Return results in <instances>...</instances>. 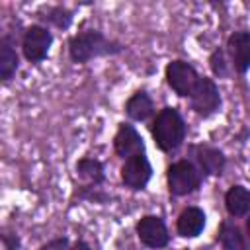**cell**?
I'll return each instance as SVG.
<instances>
[{
	"instance_id": "8fae6325",
	"label": "cell",
	"mask_w": 250,
	"mask_h": 250,
	"mask_svg": "<svg viewBox=\"0 0 250 250\" xmlns=\"http://www.w3.org/2000/svg\"><path fill=\"white\" fill-rule=\"evenodd\" d=\"M227 47L232 57L234 68L238 72H246L248 64H250V35H248V31H234L229 37Z\"/></svg>"
},
{
	"instance_id": "52a82bcc",
	"label": "cell",
	"mask_w": 250,
	"mask_h": 250,
	"mask_svg": "<svg viewBox=\"0 0 250 250\" xmlns=\"http://www.w3.org/2000/svg\"><path fill=\"white\" fill-rule=\"evenodd\" d=\"M195 68L186 61H172L166 66V80L178 96H189L197 84Z\"/></svg>"
},
{
	"instance_id": "7c38bea8",
	"label": "cell",
	"mask_w": 250,
	"mask_h": 250,
	"mask_svg": "<svg viewBox=\"0 0 250 250\" xmlns=\"http://www.w3.org/2000/svg\"><path fill=\"white\" fill-rule=\"evenodd\" d=\"M178 232L186 238L197 236L205 229V213L199 207H188L178 217Z\"/></svg>"
},
{
	"instance_id": "7402d4cb",
	"label": "cell",
	"mask_w": 250,
	"mask_h": 250,
	"mask_svg": "<svg viewBox=\"0 0 250 250\" xmlns=\"http://www.w3.org/2000/svg\"><path fill=\"white\" fill-rule=\"evenodd\" d=\"M68 250H92V248H90V244H86L84 240H78V242H74Z\"/></svg>"
},
{
	"instance_id": "ffe728a7",
	"label": "cell",
	"mask_w": 250,
	"mask_h": 250,
	"mask_svg": "<svg viewBox=\"0 0 250 250\" xmlns=\"http://www.w3.org/2000/svg\"><path fill=\"white\" fill-rule=\"evenodd\" d=\"M39 250H68V238L66 236H59V238L43 244Z\"/></svg>"
},
{
	"instance_id": "9a60e30c",
	"label": "cell",
	"mask_w": 250,
	"mask_h": 250,
	"mask_svg": "<svg viewBox=\"0 0 250 250\" xmlns=\"http://www.w3.org/2000/svg\"><path fill=\"white\" fill-rule=\"evenodd\" d=\"M219 242L223 244L225 250H246V238L242 230L234 223H223L219 230Z\"/></svg>"
},
{
	"instance_id": "d6986e66",
	"label": "cell",
	"mask_w": 250,
	"mask_h": 250,
	"mask_svg": "<svg viewBox=\"0 0 250 250\" xmlns=\"http://www.w3.org/2000/svg\"><path fill=\"white\" fill-rule=\"evenodd\" d=\"M211 68L217 76H225L227 68H225V59H223V51H215L211 55Z\"/></svg>"
},
{
	"instance_id": "ac0fdd59",
	"label": "cell",
	"mask_w": 250,
	"mask_h": 250,
	"mask_svg": "<svg viewBox=\"0 0 250 250\" xmlns=\"http://www.w3.org/2000/svg\"><path fill=\"white\" fill-rule=\"evenodd\" d=\"M43 20L55 23L57 27H68L72 21V12L62 8V6H55V8H47V14L41 16Z\"/></svg>"
},
{
	"instance_id": "5bb4252c",
	"label": "cell",
	"mask_w": 250,
	"mask_h": 250,
	"mask_svg": "<svg viewBox=\"0 0 250 250\" xmlns=\"http://www.w3.org/2000/svg\"><path fill=\"white\" fill-rule=\"evenodd\" d=\"M152 109H154V105H152V100H150V96H148L146 92H137V94H133V96L127 100V104H125L127 115H129L131 119H135V121H145L146 117L152 115Z\"/></svg>"
},
{
	"instance_id": "277c9868",
	"label": "cell",
	"mask_w": 250,
	"mask_h": 250,
	"mask_svg": "<svg viewBox=\"0 0 250 250\" xmlns=\"http://www.w3.org/2000/svg\"><path fill=\"white\" fill-rule=\"evenodd\" d=\"M189 100H191V109L197 113V115H203V117H209L211 113H215L221 105V96H219V88L217 84L207 78V76H199L197 78V84L193 88V92L189 94Z\"/></svg>"
},
{
	"instance_id": "5b68a950",
	"label": "cell",
	"mask_w": 250,
	"mask_h": 250,
	"mask_svg": "<svg viewBox=\"0 0 250 250\" xmlns=\"http://www.w3.org/2000/svg\"><path fill=\"white\" fill-rule=\"evenodd\" d=\"M53 43V33L43 27V25H31L25 29L23 41H21V49L27 61L31 62H39L47 57L49 49Z\"/></svg>"
},
{
	"instance_id": "ba28073f",
	"label": "cell",
	"mask_w": 250,
	"mask_h": 250,
	"mask_svg": "<svg viewBox=\"0 0 250 250\" xmlns=\"http://www.w3.org/2000/svg\"><path fill=\"white\" fill-rule=\"evenodd\" d=\"M137 234H139V240L148 248H164L170 240L164 221L156 215H145L137 223Z\"/></svg>"
},
{
	"instance_id": "4fadbf2b",
	"label": "cell",
	"mask_w": 250,
	"mask_h": 250,
	"mask_svg": "<svg viewBox=\"0 0 250 250\" xmlns=\"http://www.w3.org/2000/svg\"><path fill=\"white\" fill-rule=\"evenodd\" d=\"M225 205L232 217H244L250 211V191L244 186H232L225 195Z\"/></svg>"
},
{
	"instance_id": "2e32d148",
	"label": "cell",
	"mask_w": 250,
	"mask_h": 250,
	"mask_svg": "<svg viewBox=\"0 0 250 250\" xmlns=\"http://www.w3.org/2000/svg\"><path fill=\"white\" fill-rule=\"evenodd\" d=\"M18 70V53L8 39L0 41V80H10Z\"/></svg>"
},
{
	"instance_id": "30bf717a",
	"label": "cell",
	"mask_w": 250,
	"mask_h": 250,
	"mask_svg": "<svg viewBox=\"0 0 250 250\" xmlns=\"http://www.w3.org/2000/svg\"><path fill=\"white\" fill-rule=\"evenodd\" d=\"M193 156H195V160L199 164V170L209 174V176H217V174H221L225 170L227 160H225L223 152L213 145H197V146H193Z\"/></svg>"
},
{
	"instance_id": "7a4b0ae2",
	"label": "cell",
	"mask_w": 250,
	"mask_h": 250,
	"mask_svg": "<svg viewBox=\"0 0 250 250\" xmlns=\"http://www.w3.org/2000/svg\"><path fill=\"white\" fill-rule=\"evenodd\" d=\"M121 47L119 43L115 41H109L102 31L98 29H88V31H82L78 35H74L68 43V53H70V59L74 62H88L96 57H102V55H113V53H119Z\"/></svg>"
},
{
	"instance_id": "6da1fadb",
	"label": "cell",
	"mask_w": 250,
	"mask_h": 250,
	"mask_svg": "<svg viewBox=\"0 0 250 250\" xmlns=\"http://www.w3.org/2000/svg\"><path fill=\"white\" fill-rule=\"evenodd\" d=\"M152 137L160 150H176L186 139V121L176 107H164L152 121Z\"/></svg>"
},
{
	"instance_id": "8992f818",
	"label": "cell",
	"mask_w": 250,
	"mask_h": 250,
	"mask_svg": "<svg viewBox=\"0 0 250 250\" xmlns=\"http://www.w3.org/2000/svg\"><path fill=\"white\" fill-rule=\"evenodd\" d=\"M150 178H152V166H150L148 158L145 156V152L125 158V164L121 168V180L127 188L143 189V188H146Z\"/></svg>"
},
{
	"instance_id": "e0dca14e",
	"label": "cell",
	"mask_w": 250,
	"mask_h": 250,
	"mask_svg": "<svg viewBox=\"0 0 250 250\" xmlns=\"http://www.w3.org/2000/svg\"><path fill=\"white\" fill-rule=\"evenodd\" d=\"M76 172L80 178L88 180L94 186H100L104 182V164L96 158H82L76 164Z\"/></svg>"
},
{
	"instance_id": "9c48e42d",
	"label": "cell",
	"mask_w": 250,
	"mask_h": 250,
	"mask_svg": "<svg viewBox=\"0 0 250 250\" xmlns=\"http://www.w3.org/2000/svg\"><path fill=\"white\" fill-rule=\"evenodd\" d=\"M113 146H115V152L121 158H129L133 154L145 152V143H143L141 135L129 123H121L119 125V129L115 133V139H113Z\"/></svg>"
},
{
	"instance_id": "3957f363",
	"label": "cell",
	"mask_w": 250,
	"mask_h": 250,
	"mask_svg": "<svg viewBox=\"0 0 250 250\" xmlns=\"http://www.w3.org/2000/svg\"><path fill=\"white\" fill-rule=\"evenodd\" d=\"M168 189L174 195H188L195 191L201 184V172L189 160H178L168 168L166 174Z\"/></svg>"
},
{
	"instance_id": "44dd1931",
	"label": "cell",
	"mask_w": 250,
	"mask_h": 250,
	"mask_svg": "<svg viewBox=\"0 0 250 250\" xmlns=\"http://www.w3.org/2000/svg\"><path fill=\"white\" fill-rule=\"evenodd\" d=\"M0 240L6 244V250H18L20 248V238L14 232H0Z\"/></svg>"
}]
</instances>
